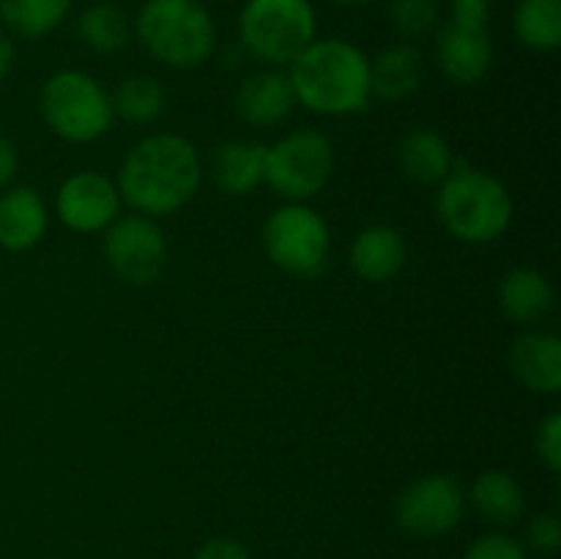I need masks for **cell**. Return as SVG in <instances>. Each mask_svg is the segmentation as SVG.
Wrapping results in <instances>:
<instances>
[{
	"label": "cell",
	"mask_w": 561,
	"mask_h": 559,
	"mask_svg": "<svg viewBox=\"0 0 561 559\" xmlns=\"http://www.w3.org/2000/svg\"><path fill=\"white\" fill-rule=\"evenodd\" d=\"M553 301H557L553 285L540 269H510L499 283V307L507 321L520 327L542 321L553 310Z\"/></svg>",
	"instance_id": "ac0fdd59"
},
{
	"label": "cell",
	"mask_w": 561,
	"mask_h": 559,
	"mask_svg": "<svg viewBox=\"0 0 561 559\" xmlns=\"http://www.w3.org/2000/svg\"><path fill=\"white\" fill-rule=\"evenodd\" d=\"M334 173V146L323 132L294 129L266 146V179L288 203H307L329 184Z\"/></svg>",
	"instance_id": "ba28073f"
},
{
	"label": "cell",
	"mask_w": 561,
	"mask_h": 559,
	"mask_svg": "<svg viewBox=\"0 0 561 559\" xmlns=\"http://www.w3.org/2000/svg\"><path fill=\"white\" fill-rule=\"evenodd\" d=\"M233 104L244 124L261 126V129L283 124L296 107V93L288 71L263 69L244 77L239 91H236Z\"/></svg>",
	"instance_id": "4fadbf2b"
},
{
	"label": "cell",
	"mask_w": 561,
	"mask_h": 559,
	"mask_svg": "<svg viewBox=\"0 0 561 559\" xmlns=\"http://www.w3.org/2000/svg\"><path fill=\"white\" fill-rule=\"evenodd\" d=\"M348 261L356 277L367 283H387L403 272L409 261V247H405L403 233L392 225H370L351 241Z\"/></svg>",
	"instance_id": "2e32d148"
},
{
	"label": "cell",
	"mask_w": 561,
	"mask_h": 559,
	"mask_svg": "<svg viewBox=\"0 0 561 559\" xmlns=\"http://www.w3.org/2000/svg\"><path fill=\"white\" fill-rule=\"evenodd\" d=\"M389 16L398 33H403L405 38H420L438 25V3L436 0H392Z\"/></svg>",
	"instance_id": "484cf974"
},
{
	"label": "cell",
	"mask_w": 561,
	"mask_h": 559,
	"mask_svg": "<svg viewBox=\"0 0 561 559\" xmlns=\"http://www.w3.org/2000/svg\"><path fill=\"white\" fill-rule=\"evenodd\" d=\"M524 548H531L540 557H553L561 548V524L553 513H537L526 526Z\"/></svg>",
	"instance_id": "83f0119b"
},
{
	"label": "cell",
	"mask_w": 561,
	"mask_h": 559,
	"mask_svg": "<svg viewBox=\"0 0 561 559\" xmlns=\"http://www.w3.org/2000/svg\"><path fill=\"white\" fill-rule=\"evenodd\" d=\"M463 559H529V554L518 537L507 532H488L466 548Z\"/></svg>",
	"instance_id": "4316f807"
},
{
	"label": "cell",
	"mask_w": 561,
	"mask_h": 559,
	"mask_svg": "<svg viewBox=\"0 0 561 559\" xmlns=\"http://www.w3.org/2000/svg\"><path fill=\"white\" fill-rule=\"evenodd\" d=\"M201 184V153L190 137L175 132H153L137 140L115 175L121 201L151 219L181 212L197 195Z\"/></svg>",
	"instance_id": "6da1fadb"
},
{
	"label": "cell",
	"mask_w": 561,
	"mask_h": 559,
	"mask_svg": "<svg viewBox=\"0 0 561 559\" xmlns=\"http://www.w3.org/2000/svg\"><path fill=\"white\" fill-rule=\"evenodd\" d=\"M263 250L283 272L316 277L323 272L332 250V233L321 214L307 203H285L263 223Z\"/></svg>",
	"instance_id": "52a82bcc"
},
{
	"label": "cell",
	"mask_w": 561,
	"mask_h": 559,
	"mask_svg": "<svg viewBox=\"0 0 561 559\" xmlns=\"http://www.w3.org/2000/svg\"><path fill=\"white\" fill-rule=\"evenodd\" d=\"M398 164L414 184H442L455 170V153L449 142L433 129L405 132L398 146Z\"/></svg>",
	"instance_id": "ffe728a7"
},
{
	"label": "cell",
	"mask_w": 561,
	"mask_h": 559,
	"mask_svg": "<svg viewBox=\"0 0 561 559\" xmlns=\"http://www.w3.org/2000/svg\"><path fill=\"white\" fill-rule=\"evenodd\" d=\"M47 203L33 186H5L0 195V247L3 250H33L47 233Z\"/></svg>",
	"instance_id": "9a60e30c"
},
{
	"label": "cell",
	"mask_w": 561,
	"mask_h": 559,
	"mask_svg": "<svg viewBox=\"0 0 561 559\" xmlns=\"http://www.w3.org/2000/svg\"><path fill=\"white\" fill-rule=\"evenodd\" d=\"M310 0H247L239 14V44L272 69L290 66L316 42Z\"/></svg>",
	"instance_id": "5b68a950"
},
{
	"label": "cell",
	"mask_w": 561,
	"mask_h": 559,
	"mask_svg": "<svg viewBox=\"0 0 561 559\" xmlns=\"http://www.w3.org/2000/svg\"><path fill=\"white\" fill-rule=\"evenodd\" d=\"M104 258L124 283L151 285L168 269V239L157 219L126 214L104 230Z\"/></svg>",
	"instance_id": "30bf717a"
},
{
	"label": "cell",
	"mask_w": 561,
	"mask_h": 559,
	"mask_svg": "<svg viewBox=\"0 0 561 559\" xmlns=\"http://www.w3.org/2000/svg\"><path fill=\"white\" fill-rule=\"evenodd\" d=\"M16 168H20V157H16L14 142L0 135V190H5L14 181Z\"/></svg>",
	"instance_id": "1f68e13d"
},
{
	"label": "cell",
	"mask_w": 561,
	"mask_h": 559,
	"mask_svg": "<svg viewBox=\"0 0 561 559\" xmlns=\"http://www.w3.org/2000/svg\"><path fill=\"white\" fill-rule=\"evenodd\" d=\"M296 104L310 113L343 118L370 107V58L345 38H316L288 66Z\"/></svg>",
	"instance_id": "7a4b0ae2"
},
{
	"label": "cell",
	"mask_w": 561,
	"mask_h": 559,
	"mask_svg": "<svg viewBox=\"0 0 561 559\" xmlns=\"http://www.w3.org/2000/svg\"><path fill=\"white\" fill-rule=\"evenodd\" d=\"M466 515V491L453 475H425L405 486L394 502V521L405 535L433 540L458 529Z\"/></svg>",
	"instance_id": "9c48e42d"
},
{
	"label": "cell",
	"mask_w": 561,
	"mask_h": 559,
	"mask_svg": "<svg viewBox=\"0 0 561 559\" xmlns=\"http://www.w3.org/2000/svg\"><path fill=\"white\" fill-rule=\"evenodd\" d=\"M121 192L110 175L99 170H80L58 186L55 212L75 233H102L121 217Z\"/></svg>",
	"instance_id": "8fae6325"
},
{
	"label": "cell",
	"mask_w": 561,
	"mask_h": 559,
	"mask_svg": "<svg viewBox=\"0 0 561 559\" xmlns=\"http://www.w3.org/2000/svg\"><path fill=\"white\" fill-rule=\"evenodd\" d=\"M77 36L91 53L113 55L131 38V22L115 3H93L77 20Z\"/></svg>",
	"instance_id": "603a6c76"
},
{
	"label": "cell",
	"mask_w": 561,
	"mask_h": 559,
	"mask_svg": "<svg viewBox=\"0 0 561 559\" xmlns=\"http://www.w3.org/2000/svg\"><path fill=\"white\" fill-rule=\"evenodd\" d=\"M436 58L444 77L455 85H477L493 64V44L488 25H463L449 20L436 36Z\"/></svg>",
	"instance_id": "7c38bea8"
},
{
	"label": "cell",
	"mask_w": 561,
	"mask_h": 559,
	"mask_svg": "<svg viewBox=\"0 0 561 559\" xmlns=\"http://www.w3.org/2000/svg\"><path fill=\"white\" fill-rule=\"evenodd\" d=\"M334 3H340V5H365V3H373V0H334Z\"/></svg>",
	"instance_id": "836d02e7"
},
{
	"label": "cell",
	"mask_w": 561,
	"mask_h": 559,
	"mask_svg": "<svg viewBox=\"0 0 561 559\" xmlns=\"http://www.w3.org/2000/svg\"><path fill=\"white\" fill-rule=\"evenodd\" d=\"M71 0H0V20L22 38H44L64 25Z\"/></svg>",
	"instance_id": "d4e9b609"
},
{
	"label": "cell",
	"mask_w": 561,
	"mask_h": 559,
	"mask_svg": "<svg viewBox=\"0 0 561 559\" xmlns=\"http://www.w3.org/2000/svg\"><path fill=\"white\" fill-rule=\"evenodd\" d=\"M510 370L529 392L557 395L561 389V340L553 332H526L510 345Z\"/></svg>",
	"instance_id": "5bb4252c"
},
{
	"label": "cell",
	"mask_w": 561,
	"mask_h": 559,
	"mask_svg": "<svg viewBox=\"0 0 561 559\" xmlns=\"http://www.w3.org/2000/svg\"><path fill=\"white\" fill-rule=\"evenodd\" d=\"M466 502L477 510L482 521L493 526H513L526 513V491L510 471L488 469L471 482Z\"/></svg>",
	"instance_id": "d6986e66"
},
{
	"label": "cell",
	"mask_w": 561,
	"mask_h": 559,
	"mask_svg": "<svg viewBox=\"0 0 561 559\" xmlns=\"http://www.w3.org/2000/svg\"><path fill=\"white\" fill-rule=\"evenodd\" d=\"M422 85V55L411 44H394V47L378 53L370 60V93L383 102H403Z\"/></svg>",
	"instance_id": "44dd1931"
},
{
	"label": "cell",
	"mask_w": 561,
	"mask_h": 559,
	"mask_svg": "<svg viewBox=\"0 0 561 559\" xmlns=\"http://www.w3.org/2000/svg\"><path fill=\"white\" fill-rule=\"evenodd\" d=\"M513 31L524 47L553 53L561 47V0H520L513 14Z\"/></svg>",
	"instance_id": "cb8c5ba5"
},
{
	"label": "cell",
	"mask_w": 561,
	"mask_h": 559,
	"mask_svg": "<svg viewBox=\"0 0 561 559\" xmlns=\"http://www.w3.org/2000/svg\"><path fill=\"white\" fill-rule=\"evenodd\" d=\"M449 3H453L449 20L463 22V25H488L491 0H449Z\"/></svg>",
	"instance_id": "4dcf8cb0"
},
{
	"label": "cell",
	"mask_w": 561,
	"mask_h": 559,
	"mask_svg": "<svg viewBox=\"0 0 561 559\" xmlns=\"http://www.w3.org/2000/svg\"><path fill=\"white\" fill-rule=\"evenodd\" d=\"M14 60H16L14 42H11V36L0 33V82L11 75V69H14Z\"/></svg>",
	"instance_id": "d6a6232c"
},
{
	"label": "cell",
	"mask_w": 561,
	"mask_h": 559,
	"mask_svg": "<svg viewBox=\"0 0 561 559\" xmlns=\"http://www.w3.org/2000/svg\"><path fill=\"white\" fill-rule=\"evenodd\" d=\"M192 559H252V554L247 551L239 540H230V537H214V540L203 543Z\"/></svg>",
	"instance_id": "f546056e"
},
{
	"label": "cell",
	"mask_w": 561,
	"mask_h": 559,
	"mask_svg": "<svg viewBox=\"0 0 561 559\" xmlns=\"http://www.w3.org/2000/svg\"><path fill=\"white\" fill-rule=\"evenodd\" d=\"M110 104H113L115 118H124L126 124L146 126L153 124L164 113L168 93H164L162 82L157 77L131 75L115 85V91L110 93Z\"/></svg>",
	"instance_id": "7402d4cb"
},
{
	"label": "cell",
	"mask_w": 561,
	"mask_h": 559,
	"mask_svg": "<svg viewBox=\"0 0 561 559\" xmlns=\"http://www.w3.org/2000/svg\"><path fill=\"white\" fill-rule=\"evenodd\" d=\"M535 449H537V458L542 460V466H546L551 475H559L561 471V414L559 411H551V414L537 425Z\"/></svg>",
	"instance_id": "f1b7e54d"
},
{
	"label": "cell",
	"mask_w": 561,
	"mask_h": 559,
	"mask_svg": "<svg viewBox=\"0 0 561 559\" xmlns=\"http://www.w3.org/2000/svg\"><path fill=\"white\" fill-rule=\"evenodd\" d=\"M44 124L66 142H93L113 129V104L96 77L77 69L55 71L38 93Z\"/></svg>",
	"instance_id": "8992f818"
},
{
	"label": "cell",
	"mask_w": 561,
	"mask_h": 559,
	"mask_svg": "<svg viewBox=\"0 0 561 559\" xmlns=\"http://www.w3.org/2000/svg\"><path fill=\"white\" fill-rule=\"evenodd\" d=\"M513 195L496 175L458 168L438 184L436 214L444 230L463 244H491L513 225Z\"/></svg>",
	"instance_id": "3957f363"
},
{
	"label": "cell",
	"mask_w": 561,
	"mask_h": 559,
	"mask_svg": "<svg viewBox=\"0 0 561 559\" xmlns=\"http://www.w3.org/2000/svg\"><path fill=\"white\" fill-rule=\"evenodd\" d=\"M211 179L225 195H252L266 179V146L244 137L219 142L211 153Z\"/></svg>",
	"instance_id": "e0dca14e"
},
{
	"label": "cell",
	"mask_w": 561,
	"mask_h": 559,
	"mask_svg": "<svg viewBox=\"0 0 561 559\" xmlns=\"http://www.w3.org/2000/svg\"><path fill=\"white\" fill-rule=\"evenodd\" d=\"M135 33L148 55L170 69H197L217 49V25L201 0H146Z\"/></svg>",
	"instance_id": "277c9868"
}]
</instances>
